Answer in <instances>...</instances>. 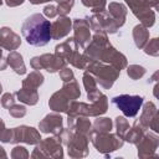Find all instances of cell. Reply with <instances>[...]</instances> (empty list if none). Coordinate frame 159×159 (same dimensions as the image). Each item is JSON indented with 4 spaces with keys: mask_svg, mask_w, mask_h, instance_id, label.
I'll list each match as a JSON object with an SVG mask.
<instances>
[{
    "mask_svg": "<svg viewBox=\"0 0 159 159\" xmlns=\"http://www.w3.org/2000/svg\"><path fill=\"white\" fill-rule=\"evenodd\" d=\"M21 34L31 46L41 47L51 41V22L42 14L30 15L21 26Z\"/></svg>",
    "mask_w": 159,
    "mask_h": 159,
    "instance_id": "1",
    "label": "cell"
},
{
    "mask_svg": "<svg viewBox=\"0 0 159 159\" xmlns=\"http://www.w3.org/2000/svg\"><path fill=\"white\" fill-rule=\"evenodd\" d=\"M60 134L62 145H66L67 154L71 158H84L88 155V137L75 132L71 128H63V132Z\"/></svg>",
    "mask_w": 159,
    "mask_h": 159,
    "instance_id": "2",
    "label": "cell"
},
{
    "mask_svg": "<svg viewBox=\"0 0 159 159\" xmlns=\"http://www.w3.org/2000/svg\"><path fill=\"white\" fill-rule=\"evenodd\" d=\"M84 71L89 72L96 82L104 89H109L114 82L118 80L120 71H118L117 68H114L113 66L101 62V61H89L86 63Z\"/></svg>",
    "mask_w": 159,
    "mask_h": 159,
    "instance_id": "3",
    "label": "cell"
},
{
    "mask_svg": "<svg viewBox=\"0 0 159 159\" xmlns=\"http://www.w3.org/2000/svg\"><path fill=\"white\" fill-rule=\"evenodd\" d=\"M88 138L92 142L96 150L101 154H104V155H108V154L120 149L124 144L123 138H120L119 135L111 133V132L99 133V132L92 130Z\"/></svg>",
    "mask_w": 159,
    "mask_h": 159,
    "instance_id": "4",
    "label": "cell"
},
{
    "mask_svg": "<svg viewBox=\"0 0 159 159\" xmlns=\"http://www.w3.org/2000/svg\"><path fill=\"white\" fill-rule=\"evenodd\" d=\"M55 55L65 60L67 63H71L73 67L84 70L86 61L82 53L78 52V45L73 37H68L63 42H60L55 47Z\"/></svg>",
    "mask_w": 159,
    "mask_h": 159,
    "instance_id": "5",
    "label": "cell"
},
{
    "mask_svg": "<svg viewBox=\"0 0 159 159\" xmlns=\"http://www.w3.org/2000/svg\"><path fill=\"white\" fill-rule=\"evenodd\" d=\"M35 149L31 153V158H53V159H61L63 158V148L61 139L57 135L45 138L35 144Z\"/></svg>",
    "mask_w": 159,
    "mask_h": 159,
    "instance_id": "6",
    "label": "cell"
},
{
    "mask_svg": "<svg viewBox=\"0 0 159 159\" xmlns=\"http://www.w3.org/2000/svg\"><path fill=\"white\" fill-rule=\"evenodd\" d=\"M112 103L122 111L124 117H135L142 108L143 97L137 94H119L112 98Z\"/></svg>",
    "mask_w": 159,
    "mask_h": 159,
    "instance_id": "7",
    "label": "cell"
},
{
    "mask_svg": "<svg viewBox=\"0 0 159 159\" xmlns=\"http://www.w3.org/2000/svg\"><path fill=\"white\" fill-rule=\"evenodd\" d=\"M91 31L93 32H106V34H116L119 30V26L113 20V17L108 14L107 10L102 12L93 14L88 17Z\"/></svg>",
    "mask_w": 159,
    "mask_h": 159,
    "instance_id": "8",
    "label": "cell"
},
{
    "mask_svg": "<svg viewBox=\"0 0 159 159\" xmlns=\"http://www.w3.org/2000/svg\"><path fill=\"white\" fill-rule=\"evenodd\" d=\"M125 4L129 6L133 15L140 21L143 26L147 29L152 27L155 24V12L143 2V0H124Z\"/></svg>",
    "mask_w": 159,
    "mask_h": 159,
    "instance_id": "9",
    "label": "cell"
},
{
    "mask_svg": "<svg viewBox=\"0 0 159 159\" xmlns=\"http://www.w3.org/2000/svg\"><path fill=\"white\" fill-rule=\"evenodd\" d=\"M138 149V157L140 159L157 158V149L159 147V137L154 132H145L142 139L135 144Z\"/></svg>",
    "mask_w": 159,
    "mask_h": 159,
    "instance_id": "10",
    "label": "cell"
},
{
    "mask_svg": "<svg viewBox=\"0 0 159 159\" xmlns=\"http://www.w3.org/2000/svg\"><path fill=\"white\" fill-rule=\"evenodd\" d=\"M72 29H73V39L76 40L78 47L84 48L89 43V41L92 39L88 17L75 19L72 21Z\"/></svg>",
    "mask_w": 159,
    "mask_h": 159,
    "instance_id": "11",
    "label": "cell"
},
{
    "mask_svg": "<svg viewBox=\"0 0 159 159\" xmlns=\"http://www.w3.org/2000/svg\"><path fill=\"white\" fill-rule=\"evenodd\" d=\"M41 140L40 132L34 127L19 125L12 128V144L26 143V144H37Z\"/></svg>",
    "mask_w": 159,
    "mask_h": 159,
    "instance_id": "12",
    "label": "cell"
},
{
    "mask_svg": "<svg viewBox=\"0 0 159 159\" xmlns=\"http://www.w3.org/2000/svg\"><path fill=\"white\" fill-rule=\"evenodd\" d=\"M99 61L113 66L118 71H120V70H123V68H125L128 66L127 57L122 52H119L118 50H116L112 46V43H109L108 46H106L102 50L101 56H99Z\"/></svg>",
    "mask_w": 159,
    "mask_h": 159,
    "instance_id": "13",
    "label": "cell"
},
{
    "mask_svg": "<svg viewBox=\"0 0 159 159\" xmlns=\"http://www.w3.org/2000/svg\"><path fill=\"white\" fill-rule=\"evenodd\" d=\"M39 129H40V132L46 133V134L58 135L61 133V130L63 129V118L57 112L48 113L39 123Z\"/></svg>",
    "mask_w": 159,
    "mask_h": 159,
    "instance_id": "14",
    "label": "cell"
},
{
    "mask_svg": "<svg viewBox=\"0 0 159 159\" xmlns=\"http://www.w3.org/2000/svg\"><path fill=\"white\" fill-rule=\"evenodd\" d=\"M20 45H21V39L14 30H11L7 26H4L0 29V47L1 48L7 50L10 52V51L19 48Z\"/></svg>",
    "mask_w": 159,
    "mask_h": 159,
    "instance_id": "15",
    "label": "cell"
},
{
    "mask_svg": "<svg viewBox=\"0 0 159 159\" xmlns=\"http://www.w3.org/2000/svg\"><path fill=\"white\" fill-rule=\"evenodd\" d=\"M72 29V20L67 16H58L57 20L51 22V37L52 40H61L66 37Z\"/></svg>",
    "mask_w": 159,
    "mask_h": 159,
    "instance_id": "16",
    "label": "cell"
},
{
    "mask_svg": "<svg viewBox=\"0 0 159 159\" xmlns=\"http://www.w3.org/2000/svg\"><path fill=\"white\" fill-rule=\"evenodd\" d=\"M39 60L41 63V68L46 70L48 73L58 72L61 68L66 67V63H67L65 60H62L55 53H43L39 56Z\"/></svg>",
    "mask_w": 159,
    "mask_h": 159,
    "instance_id": "17",
    "label": "cell"
},
{
    "mask_svg": "<svg viewBox=\"0 0 159 159\" xmlns=\"http://www.w3.org/2000/svg\"><path fill=\"white\" fill-rule=\"evenodd\" d=\"M67 125L68 128L86 137H89L92 132V123L88 119V117L84 116H67Z\"/></svg>",
    "mask_w": 159,
    "mask_h": 159,
    "instance_id": "18",
    "label": "cell"
},
{
    "mask_svg": "<svg viewBox=\"0 0 159 159\" xmlns=\"http://www.w3.org/2000/svg\"><path fill=\"white\" fill-rule=\"evenodd\" d=\"M70 99L62 93V91H57L55 92L50 99H48V107L50 109H52L53 112H57V113H66L67 108H68V104H70Z\"/></svg>",
    "mask_w": 159,
    "mask_h": 159,
    "instance_id": "19",
    "label": "cell"
},
{
    "mask_svg": "<svg viewBox=\"0 0 159 159\" xmlns=\"http://www.w3.org/2000/svg\"><path fill=\"white\" fill-rule=\"evenodd\" d=\"M82 82H83L84 89H86V92H87V98L89 99V102L96 101V99L102 94V92H101V91L98 89V87H97V82H96L94 77H93L89 72H87V71L83 72Z\"/></svg>",
    "mask_w": 159,
    "mask_h": 159,
    "instance_id": "20",
    "label": "cell"
},
{
    "mask_svg": "<svg viewBox=\"0 0 159 159\" xmlns=\"http://www.w3.org/2000/svg\"><path fill=\"white\" fill-rule=\"evenodd\" d=\"M108 14L113 17V20L117 22L119 27H122L125 24V17H127V7L125 5L120 2H109L108 5Z\"/></svg>",
    "mask_w": 159,
    "mask_h": 159,
    "instance_id": "21",
    "label": "cell"
},
{
    "mask_svg": "<svg viewBox=\"0 0 159 159\" xmlns=\"http://www.w3.org/2000/svg\"><path fill=\"white\" fill-rule=\"evenodd\" d=\"M7 60V65L14 70L15 73L17 75H25L26 73V66L24 62V58L21 56V53H19L17 51H10L9 55L6 56Z\"/></svg>",
    "mask_w": 159,
    "mask_h": 159,
    "instance_id": "22",
    "label": "cell"
},
{
    "mask_svg": "<svg viewBox=\"0 0 159 159\" xmlns=\"http://www.w3.org/2000/svg\"><path fill=\"white\" fill-rule=\"evenodd\" d=\"M15 97L27 104V106H35L37 102H39V93H37V89H30V88H25V87H21L19 91L15 92Z\"/></svg>",
    "mask_w": 159,
    "mask_h": 159,
    "instance_id": "23",
    "label": "cell"
},
{
    "mask_svg": "<svg viewBox=\"0 0 159 159\" xmlns=\"http://www.w3.org/2000/svg\"><path fill=\"white\" fill-rule=\"evenodd\" d=\"M145 132H147V128H144L139 123V120L135 119L133 125L129 128V130L124 135V142H128V143H132V144H137L142 139V137L144 135Z\"/></svg>",
    "mask_w": 159,
    "mask_h": 159,
    "instance_id": "24",
    "label": "cell"
},
{
    "mask_svg": "<svg viewBox=\"0 0 159 159\" xmlns=\"http://www.w3.org/2000/svg\"><path fill=\"white\" fill-rule=\"evenodd\" d=\"M157 113H158L157 106H155V104H154L152 101L145 102V103L143 104V108H142V114H140V117L138 118V120H139V123H140V124H142L144 128H147V129H148L150 120L153 119V117H154Z\"/></svg>",
    "mask_w": 159,
    "mask_h": 159,
    "instance_id": "25",
    "label": "cell"
},
{
    "mask_svg": "<svg viewBox=\"0 0 159 159\" xmlns=\"http://www.w3.org/2000/svg\"><path fill=\"white\" fill-rule=\"evenodd\" d=\"M132 35H133V40H134L135 46L140 50L145 46V43L149 40V30L145 26H143L142 24H138L133 27Z\"/></svg>",
    "mask_w": 159,
    "mask_h": 159,
    "instance_id": "26",
    "label": "cell"
},
{
    "mask_svg": "<svg viewBox=\"0 0 159 159\" xmlns=\"http://www.w3.org/2000/svg\"><path fill=\"white\" fill-rule=\"evenodd\" d=\"M43 75L40 71H32L26 76L25 80H22V87L30 88V89H37L43 83Z\"/></svg>",
    "mask_w": 159,
    "mask_h": 159,
    "instance_id": "27",
    "label": "cell"
},
{
    "mask_svg": "<svg viewBox=\"0 0 159 159\" xmlns=\"http://www.w3.org/2000/svg\"><path fill=\"white\" fill-rule=\"evenodd\" d=\"M62 93L70 99V101H75L78 99L81 96V91H80V86L77 83V81L73 78L68 82H63V86L61 88Z\"/></svg>",
    "mask_w": 159,
    "mask_h": 159,
    "instance_id": "28",
    "label": "cell"
},
{
    "mask_svg": "<svg viewBox=\"0 0 159 159\" xmlns=\"http://www.w3.org/2000/svg\"><path fill=\"white\" fill-rule=\"evenodd\" d=\"M91 108H92V117H99L104 114L108 109V98L106 94H101L96 101L91 102Z\"/></svg>",
    "mask_w": 159,
    "mask_h": 159,
    "instance_id": "29",
    "label": "cell"
},
{
    "mask_svg": "<svg viewBox=\"0 0 159 159\" xmlns=\"http://www.w3.org/2000/svg\"><path fill=\"white\" fill-rule=\"evenodd\" d=\"M113 128V122L111 118L107 117H97V119H94L93 124H92V130L94 132H99V133H104V132H111Z\"/></svg>",
    "mask_w": 159,
    "mask_h": 159,
    "instance_id": "30",
    "label": "cell"
},
{
    "mask_svg": "<svg viewBox=\"0 0 159 159\" xmlns=\"http://www.w3.org/2000/svg\"><path fill=\"white\" fill-rule=\"evenodd\" d=\"M114 124H116V134L119 135L120 138H123V140H124V135L127 134V132L130 128L127 118L123 116H118L114 119Z\"/></svg>",
    "mask_w": 159,
    "mask_h": 159,
    "instance_id": "31",
    "label": "cell"
},
{
    "mask_svg": "<svg viewBox=\"0 0 159 159\" xmlns=\"http://www.w3.org/2000/svg\"><path fill=\"white\" fill-rule=\"evenodd\" d=\"M81 2L86 6L89 7L92 14H97V12H102L106 10V0H81Z\"/></svg>",
    "mask_w": 159,
    "mask_h": 159,
    "instance_id": "32",
    "label": "cell"
},
{
    "mask_svg": "<svg viewBox=\"0 0 159 159\" xmlns=\"http://www.w3.org/2000/svg\"><path fill=\"white\" fill-rule=\"evenodd\" d=\"M143 48H144V52L147 55L153 56V57H158L159 56V39L154 37L152 40H148V42L145 43V46Z\"/></svg>",
    "mask_w": 159,
    "mask_h": 159,
    "instance_id": "33",
    "label": "cell"
},
{
    "mask_svg": "<svg viewBox=\"0 0 159 159\" xmlns=\"http://www.w3.org/2000/svg\"><path fill=\"white\" fill-rule=\"evenodd\" d=\"M58 5L56 6L57 9V15L60 16H67V14L71 12V9L75 4V0H55Z\"/></svg>",
    "mask_w": 159,
    "mask_h": 159,
    "instance_id": "34",
    "label": "cell"
},
{
    "mask_svg": "<svg viewBox=\"0 0 159 159\" xmlns=\"http://www.w3.org/2000/svg\"><path fill=\"white\" fill-rule=\"evenodd\" d=\"M147 70L140 65H129L127 66V75L132 80H139L145 75Z\"/></svg>",
    "mask_w": 159,
    "mask_h": 159,
    "instance_id": "35",
    "label": "cell"
},
{
    "mask_svg": "<svg viewBox=\"0 0 159 159\" xmlns=\"http://www.w3.org/2000/svg\"><path fill=\"white\" fill-rule=\"evenodd\" d=\"M9 114L14 118H22L26 116V107L24 104H12L9 108Z\"/></svg>",
    "mask_w": 159,
    "mask_h": 159,
    "instance_id": "36",
    "label": "cell"
},
{
    "mask_svg": "<svg viewBox=\"0 0 159 159\" xmlns=\"http://www.w3.org/2000/svg\"><path fill=\"white\" fill-rule=\"evenodd\" d=\"M29 157H30V154H29L27 149L22 145H16L11 150V158L12 159H26Z\"/></svg>",
    "mask_w": 159,
    "mask_h": 159,
    "instance_id": "37",
    "label": "cell"
},
{
    "mask_svg": "<svg viewBox=\"0 0 159 159\" xmlns=\"http://www.w3.org/2000/svg\"><path fill=\"white\" fill-rule=\"evenodd\" d=\"M15 93H10V92H7V93H4L2 96H1V106L4 107V108H10L12 104H15Z\"/></svg>",
    "mask_w": 159,
    "mask_h": 159,
    "instance_id": "38",
    "label": "cell"
},
{
    "mask_svg": "<svg viewBox=\"0 0 159 159\" xmlns=\"http://www.w3.org/2000/svg\"><path fill=\"white\" fill-rule=\"evenodd\" d=\"M58 75H60V78L63 81V82H68L71 80L75 78V75H73V71L70 68V67H63L58 71Z\"/></svg>",
    "mask_w": 159,
    "mask_h": 159,
    "instance_id": "39",
    "label": "cell"
},
{
    "mask_svg": "<svg viewBox=\"0 0 159 159\" xmlns=\"http://www.w3.org/2000/svg\"><path fill=\"white\" fill-rule=\"evenodd\" d=\"M0 142L2 143H11L12 142V128H4L0 132Z\"/></svg>",
    "mask_w": 159,
    "mask_h": 159,
    "instance_id": "40",
    "label": "cell"
},
{
    "mask_svg": "<svg viewBox=\"0 0 159 159\" xmlns=\"http://www.w3.org/2000/svg\"><path fill=\"white\" fill-rule=\"evenodd\" d=\"M43 15L47 17V19H53L57 16V9L55 5H46L43 7Z\"/></svg>",
    "mask_w": 159,
    "mask_h": 159,
    "instance_id": "41",
    "label": "cell"
},
{
    "mask_svg": "<svg viewBox=\"0 0 159 159\" xmlns=\"http://www.w3.org/2000/svg\"><path fill=\"white\" fill-rule=\"evenodd\" d=\"M148 128H150L154 133H158V132H159V113H157V114L153 117V119L150 120Z\"/></svg>",
    "mask_w": 159,
    "mask_h": 159,
    "instance_id": "42",
    "label": "cell"
},
{
    "mask_svg": "<svg viewBox=\"0 0 159 159\" xmlns=\"http://www.w3.org/2000/svg\"><path fill=\"white\" fill-rule=\"evenodd\" d=\"M30 65H31V67H32L35 71H40V70H42V68H41V63H40V60H39V56H35V57H32V58L30 60Z\"/></svg>",
    "mask_w": 159,
    "mask_h": 159,
    "instance_id": "43",
    "label": "cell"
},
{
    "mask_svg": "<svg viewBox=\"0 0 159 159\" xmlns=\"http://www.w3.org/2000/svg\"><path fill=\"white\" fill-rule=\"evenodd\" d=\"M4 1L9 7H16V6H20L21 4H24L25 0H4Z\"/></svg>",
    "mask_w": 159,
    "mask_h": 159,
    "instance_id": "44",
    "label": "cell"
},
{
    "mask_svg": "<svg viewBox=\"0 0 159 159\" xmlns=\"http://www.w3.org/2000/svg\"><path fill=\"white\" fill-rule=\"evenodd\" d=\"M143 2L149 7H154L155 10L159 9V0H143Z\"/></svg>",
    "mask_w": 159,
    "mask_h": 159,
    "instance_id": "45",
    "label": "cell"
},
{
    "mask_svg": "<svg viewBox=\"0 0 159 159\" xmlns=\"http://www.w3.org/2000/svg\"><path fill=\"white\" fill-rule=\"evenodd\" d=\"M7 66H9V65H7V60H6V57L1 56V57H0V71H4Z\"/></svg>",
    "mask_w": 159,
    "mask_h": 159,
    "instance_id": "46",
    "label": "cell"
},
{
    "mask_svg": "<svg viewBox=\"0 0 159 159\" xmlns=\"http://www.w3.org/2000/svg\"><path fill=\"white\" fill-rule=\"evenodd\" d=\"M32 5H39V4H43V2H47V1H51V0H29Z\"/></svg>",
    "mask_w": 159,
    "mask_h": 159,
    "instance_id": "47",
    "label": "cell"
},
{
    "mask_svg": "<svg viewBox=\"0 0 159 159\" xmlns=\"http://www.w3.org/2000/svg\"><path fill=\"white\" fill-rule=\"evenodd\" d=\"M7 157V154H6V152H5V149L0 145V158H6Z\"/></svg>",
    "mask_w": 159,
    "mask_h": 159,
    "instance_id": "48",
    "label": "cell"
},
{
    "mask_svg": "<svg viewBox=\"0 0 159 159\" xmlns=\"http://www.w3.org/2000/svg\"><path fill=\"white\" fill-rule=\"evenodd\" d=\"M4 128H5V123H4V120L0 118V132H1Z\"/></svg>",
    "mask_w": 159,
    "mask_h": 159,
    "instance_id": "49",
    "label": "cell"
},
{
    "mask_svg": "<svg viewBox=\"0 0 159 159\" xmlns=\"http://www.w3.org/2000/svg\"><path fill=\"white\" fill-rule=\"evenodd\" d=\"M2 92V86H1V83H0V93Z\"/></svg>",
    "mask_w": 159,
    "mask_h": 159,
    "instance_id": "50",
    "label": "cell"
},
{
    "mask_svg": "<svg viewBox=\"0 0 159 159\" xmlns=\"http://www.w3.org/2000/svg\"><path fill=\"white\" fill-rule=\"evenodd\" d=\"M2 56V50H1V47H0V57Z\"/></svg>",
    "mask_w": 159,
    "mask_h": 159,
    "instance_id": "51",
    "label": "cell"
},
{
    "mask_svg": "<svg viewBox=\"0 0 159 159\" xmlns=\"http://www.w3.org/2000/svg\"><path fill=\"white\" fill-rule=\"evenodd\" d=\"M2 2H4V0H0V5H2Z\"/></svg>",
    "mask_w": 159,
    "mask_h": 159,
    "instance_id": "52",
    "label": "cell"
}]
</instances>
